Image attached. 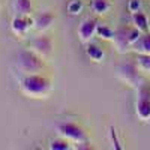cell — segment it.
Returning <instances> with one entry per match:
<instances>
[{
	"mask_svg": "<svg viewBox=\"0 0 150 150\" xmlns=\"http://www.w3.org/2000/svg\"><path fill=\"white\" fill-rule=\"evenodd\" d=\"M98 21L95 18H86L84 21H81V24L78 26V38L83 44H89L93 36H96V30H98Z\"/></svg>",
	"mask_w": 150,
	"mask_h": 150,
	"instance_id": "9",
	"label": "cell"
},
{
	"mask_svg": "<svg viewBox=\"0 0 150 150\" xmlns=\"http://www.w3.org/2000/svg\"><path fill=\"white\" fill-rule=\"evenodd\" d=\"M135 65L138 66V69L141 72L150 74V54L138 53V56H137V59H135Z\"/></svg>",
	"mask_w": 150,
	"mask_h": 150,
	"instance_id": "16",
	"label": "cell"
},
{
	"mask_svg": "<svg viewBox=\"0 0 150 150\" xmlns=\"http://www.w3.org/2000/svg\"><path fill=\"white\" fill-rule=\"evenodd\" d=\"M20 90L27 98H47L51 92V83L42 75L27 74L20 81Z\"/></svg>",
	"mask_w": 150,
	"mask_h": 150,
	"instance_id": "1",
	"label": "cell"
},
{
	"mask_svg": "<svg viewBox=\"0 0 150 150\" xmlns=\"http://www.w3.org/2000/svg\"><path fill=\"white\" fill-rule=\"evenodd\" d=\"M141 32L137 29V27H120L117 29V32L114 33V45L117 48L119 53H126L131 50V47H134L138 39L141 38Z\"/></svg>",
	"mask_w": 150,
	"mask_h": 150,
	"instance_id": "2",
	"label": "cell"
},
{
	"mask_svg": "<svg viewBox=\"0 0 150 150\" xmlns=\"http://www.w3.org/2000/svg\"><path fill=\"white\" fill-rule=\"evenodd\" d=\"M83 8H84V5H83L81 0H71L66 6V9L71 15H80L83 12Z\"/></svg>",
	"mask_w": 150,
	"mask_h": 150,
	"instance_id": "19",
	"label": "cell"
},
{
	"mask_svg": "<svg viewBox=\"0 0 150 150\" xmlns=\"http://www.w3.org/2000/svg\"><path fill=\"white\" fill-rule=\"evenodd\" d=\"M54 18H56L54 14H53V12H50V11H41V12H38V14L33 17V20H35V29L38 32L48 30L50 27H51Z\"/></svg>",
	"mask_w": 150,
	"mask_h": 150,
	"instance_id": "10",
	"label": "cell"
},
{
	"mask_svg": "<svg viewBox=\"0 0 150 150\" xmlns=\"http://www.w3.org/2000/svg\"><path fill=\"white\" fill-rule=\"evenodd\" d=\"M57 134L60 137H63V138H66L68 141L77 143V144H83L86 141H89L87 134L83 131V128L78 126V125H75V123H71V122L59 123L57 125Z\"/></svg>",
	"mask_w": 150,
	"mask_h": 150,
	"instance_id": "4",
	"label": "cell"
},
{
	"mask_svg": "<svg viewBox=\"0 0 150 150\" xmlns=\"http://www.w3.org/2000/svg\"><path fill=\"white\" fill-rule=\"evenodd\" d=\"M86 54L92 62H95V63H102L104 59H105V53L102 51V48H99L95 44H87Z\"/></svg>",
	"mask_w": 150,
	"mask_h": 150,
	"instance_id": "12",
	"label": "cell"
},
{
	"mask_svg": "<svg viewBox=\"0 0 150 150\" xmlns=\"http://www.w3.org/2000/svg\"><path fill=\"white\" fill-rule=\"evenodd\" d=\"M110 138H111V143H112V146H114V149H117V150L122 149L120 141H119V138H117V132H116L114 126H110Z\"/></svg>",
	"mask_w": 150,
	"mask_h": 150,
	"instance_id": "20",
	"label": "cell"
},
{
	"mask_svg": "<svg viewBox=\"0 0 150 150\" xmlns=\"http://www.w3.org/2000/svg\"><path fill=\"white\" fill-rule=\"evenodd\" d=\"M111 9L110 0H92V11L98 15H104Z\"/></svg>",
	"mask_w": 150,
	"mask_h": 150,
	"instance_id": "15",
	"label": "cell"
},
{
	"mask_svg": "<svg viewBox=\"0 0 150 150\" xmlns=\"http://www.w3.org/2000/svg\"><path fill=\"white\" fill-rule=\"evenodd\" d=\"M137 116L143 122L150 120V89L141 86L138 90V99H137Z\"/></svg>",
	"mask_w": 150,
	"mask_h": 150,
	"instance_id": "5",
	"label": "cell"
},
{
	"mask_svg": "<svg viewBox=\"0 0 150 150\" xmlns=\"http://www.w3.org/2000/svg\"><path fill=\"white\" fill-rule=\"evenodd\" d=\"M114 33L116 32L112 29H110L108 26H101V24L98 26V30H96V36L104 41H112L114 39Z\"/></svg>",
	"mask_w": 150,
	"mask_h": 150,
	"instance_id": "17",
	"label": "cell"
},
{
	"mask_svg": "<svg viewBox=\"0 0 150 150\" xmlns=\"http://www.w3.org/2000/svg\"><path fill=\"white\" fill-rule=\"evenodd\" d=\"M29 48L38 56L45 59L53 53V39L50 36H38L29 42Z\"/></svg>",
	"mask_w": 150,
	"mask_h": 150,
	"instance_id": "7",
	"label": "cell"
},
{
	"mask_svg": "<svg viewBox=\"0 0 150 150\" xmlns=\"http://www.w3.org/2000/svg\"><path fill=\"white\" fill-rule=\"evenodd\" d=\"M128 11L131 14L141 11V0H129L128 2Z\"/></svg>",
	"mask_w": 150,
	"mask_h": 150,
	"instance_id": "21",
	"label": "cell"
},
{
	"mask_svg": "<svg viewBox=\"0 0 150 150\" xmlns=\"http://www.w3.org/2000/svg\"><path fill=\"white\" fill-rule=\"evenodd\" d=\"M117 74H119V78L126 83L129 86H140L141 78H140V69L135 63H126V65H120L117 68Z\"/></svg>",
	"mask_w": 150,
	"mask_h": 150,
	"instance_id": "6",
	"label": "cell"
},
{
	"mask_svg": "<svg viewBox=\"0 0 150 150\" xmlns=\"http://www.w3.org/2000/svg\"><path fill=\"white\" fill-rule=\"evenodd\" d=\"M134 50L137 53H143V54H150V33H143L141 38L134 45Z\"/></svg>",
	"mask_w": 150,
	"mask_h": 150,
	"instance_id": "14",
	"label": "cell"
},
{
	"mask_svg": "<svg viewBox=\"0 0 150 150\" xmlns=\"http://www.w3.org/2000/svg\"><path fill=\"white\" fill-rule=\"evenodd\" d=\"M32 27H35V20L30 18L29 15H17L11 23V29L14 32V35L20 38L26 36Z\"/></svg>",
	"mask_w": 150,
	"mask_h": 150,
	"instance_id": "8",
	"label": "cell"
},
{
	"mask_svg": "<svg viewBox=\"0 0 150 150\" xmlns=\"http://www.w3.org/2000/svg\"><path fill=\"white\" fill-rule=\"evenodd\" d=\"M18 66L26 74H36L44 68V62L41 56H38L35 51H32L29 48L18 54Z\"/></svg>",
	"mask_w": 150,
	"mask_h": 150,
	"instance_id": "3",
	"label": "cell"
},
{
	"mask_svg": "<svg viewBox=\"0 0 150 150\" xmlns=\"http://www.w3.org/2000/svg\"><path fill=\"white\" fill-rule=\"evenodd\" d=\"M132 24L134 27H137L141 33H149V18L144 12L138 11L132 14Z\"/></svg>",
	"mask_w": 150,
	"mask_h": 150,
	"instance_id": "11",
	"label": "cell"
},
{
	"mask_svg": "<svg viewBox=\"0 0 150 150\" xmlns=\"http://www.w3.org/2000/svg\"><path fill=\"white\" fill-rule=\"evenodd\" d=\"M48 147L51 150H69L71 146L68 143L66 138H63V137H60V138H56V140H51L48 144Z\"/></svg>",
	"mask_w": 150,
	"mask_h": 150,
	"instance_id": "18",
	"label": "cell"
},
{
	"mask_svg": "<svg viewBox=\"0 0 150 150\" xmlns=\"http://www.w3.org/2000/svg\"><path fill=\"white\" fill-rule=\"evenodd\" d=\"M32 9V0H14V11L17 15H30Z\"/></svg>",
	"mask_w": 150,
	"mask_h": 150,
	"instance_id": "13",
	"label": "cell"
}]
</instances>
